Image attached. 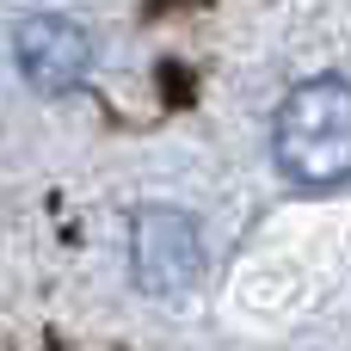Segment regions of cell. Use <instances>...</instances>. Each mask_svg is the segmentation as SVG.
Here are the masks:
<instances>
[{"instance_id": "cell-3", "label": "cell", "mask_w": 351, "mask_h": 351, "mask_svg": "<svg viewBox=\"0 0 351 351\" xmlns=\"http://www.w3.org/2000/svg\"><path fill=\"white\" fill-rule=\"evenodd\" d=\"M12 62L37 93H74L93 74V37L62 12H31L12 31Z\"/></svg>"}, {"instance_id": "cell-2", "label": "cell", "mask_w": 351, "mask_h": 351, "mask_svg": "<svg viewBox=\"0 0 351 351\" xmlns=\"http://www.w3.org/2000/svg\"><path fill=\"white\" fill-rule=\"evenodd\" d=\"M130 278L142 296H191L197 278H204V241H197V222L185 210H142L136 216V234H130Z\"/></svg>"}, {"instance_id": "cell-1", "label": "cell", "mask_w": 351, "mask_h": 351, "mask_svg": "<svg viewBox=\"0 0 351 351\" xmlns=\"http://www.w3.org/2000/svg\"><path fill=\"white\" fill-rule=\"evenodd\" d=\"M271 160L290 185L327 191L351 179V80L315 74L284 93L271 117Z\"/></svg>"}]
</instances>
